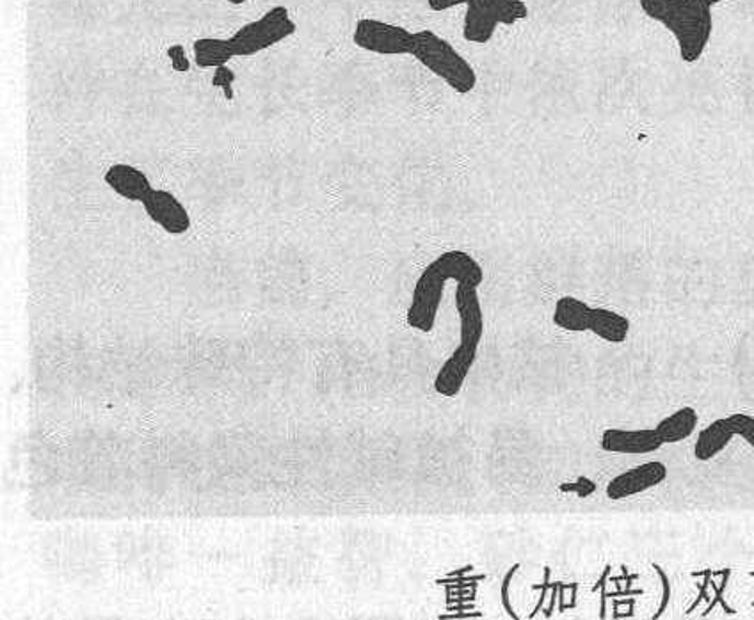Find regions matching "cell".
<instances>
[{
    "label": "cell",
    "instance_id": "1",
    "mask_svg": "<svg viewBox=\"0 0 754 620\" xmlns=\"http://www.w3.org/2000/svg\"><path fill=\"white\" fill-rule=\"evenodd\" d=\"M449 281H469L480 286L484 281L483 267L468 253L457 249L441 253L424 269L413 289L411 304L408 308L409 327L420 332L432 331Z\"/></svg>",
    "mask_w": 754,
    "mask_h": 620
},
{
    "label": "cell",
    "instance_id": "2",
    "mask_svg": "<svg viewBox=\"0 0 754 620\" xmlns=\"http://www.w3.org/2000/svg\"><path fill=\"white\" fill-rule=\"evenodd\" d=\"M479 284L461 281L455 286L454 303L460 317V343L451 358L438 370L434 389L441 397L452 398L465 386L469 370L477 361L484 335V313L480 306Z\"/></svg>",
    "mask_w": 754,
    "mask_h": 620
},
{
    "label": "cell",
    "instance_id": "3",
    "mask_svg": "<svg viewBox=\"0 0 754 620\" xmlns=\"http://www.w3.org/2000/svg\"><path fill=\"white\" fill-rule=\"evenodd\" d=\"M719 2L724 0H639L646 16L673 33L680 56L688 65L699 61L710 42L714 33L711 5Z\"/></svg>",
    "mask_w": 754,
    "mask_h": 620
},
{
    "label": "cell",
    "instance_id": "4",
    "mask_svg": "<svg viewBox=\"0 0 754 620\" xmlns=\"http://www.w3.org/2000/svg\"><path fill=\"white\" fill-rule=\"evenodd\" d=\"M411 56L460 95H468L477 87L479 79L474 67L451 43L429 28L415 33Z\"/></svg>",
    "mask_w": 754,
    "mask_h": 620
},
{
    "label": "cell",
    "instance_id": "5",
    "mask_svg": "<svg viewBox=\"0 0 754 620\" xmlns=\"http://www.w3.org/2000/svg\"><path fill=\"white\" fill-rule=\"evenodd\" d=\"M432 11L466 5L463 36L466 42L484 45L494 38L498 25H514L529 16L523 0H427Z\"/></svg>",
    "mask_w": 754,
    "mask_h": 620
},
{
    "label": "cell",
    "instance_id": "6",
    "mask_svg": "<svg viewBox=\"0 0 754 620\" xmlns=\"http://www.w3.org/2000/svg\"><path fill=\"white\" fill-rule=\"evenodd\" d=\"M554 324L565 331H591L608 343H623L630 332V320L605 308H591L580 299L560 297L555 303Z\"/></svg>",
    "mask_w": 754,
    "mask_h": 620
},
{
    "label": "cell",
    "instance_id": "7",
    "mask_svg": "<svg viewBox=\"0 0 754 620\" xmlns=\"http://www.w3.org/2000/svg\"><path fill=\"white\" fill-rule=\"evenodd\" d=\"M295 28L298 25L290 19L289 10L285 5H275L266 14H262L260 19L242 25L230 42L235 57L255 56L290 38Z\"/></svg>",
    "mask_w": 754,
    "mask_h": 620
},
{
    "label": "cell",
    "instance_id": "8",
    "mask_svg": "<svg viewBox=\"0 0 754 620\" xmlns=\"http://www.w3.org/2000/svg\"><path fill=\"white\" fill-rule=\"evenodd\" d=\"M415 33L383 20L363 19L356 24L352 42L356 47L380 56L411 54Z\"/></svg>",
    "mask_w": 754,
    "mask_h": 620
},
{
    "label": "cell",
    "instance_id": "9",
    "mask_svg": "<svg viewBox=\"0 0 754 620\" xmlns=\"http://www.w3.org/2000/svg\"><path fill=\"white\" fill-rule=\"evenodd\" d=\"M735 436L744 437L754 448L753 417L736 412V414L710 423L705 431L699 432V437H697L696 446H694L696 459L703 460V463L714 459L724 451L726 445Z\"/></svg>",
    "mask_w": 754,
    "mask_h": 620
},
{
    "label": "cell",
    "instance_id": "10",
    "mask_svg": "<svg viewBox=\"0 0 754 620\" xmlns=\"http://www.w3.org/2000/svg\"><path fill=\"white\" fill-rule=\"evenodd\" d=\"M142 207L147 210L148 218L170 235H182L190 227L189 212L182 204L181 199L170 190L153 189L142 201Z\"/></svg>",
    "mask_w": 754,
    "mask_h": 620
},
{
    "label": "cell",
    "instance_id": "11",
    "mask_svg": "<svg viewBox=\"0 0 754 620\" xmlns=\"http://www.w3.org/2000/svg\"><path fill=\"white\" fill-rule=\"evenodd\" d=\"M668 479V468L659 460L646 463L637 468L628 469L625 473L617 475L607 486V496L611 500H625L645 493L648 489L657 488Z\"/></svg>",
    "mask_w": 754,
    "mask_h": 620
},
{
    "label": "cell",
    "instance_id": "12",
    "mask_svg": "<svg viewBox=\"0 0 754 620\" xmlns=\"http://www.w3.org/2000/svg\"><path fill=\"white\" fill-rule=\"evenodd\" d=\"M664 445L654 429L640 431H623V429H607L602 434V448L611 454H651Z\"/></svg>",
    "mask_w": 754,
    "mask_h": 620
},
{
    "label": "cell",
    "instance_id": "13",
    "mask_svg": "<svg viewBox=\"0 0 754 620\" xmlns=\"http://www.w3.org/2000/svg\"><path fill=\"white\" fill-rule=\"evenodd\" d=\"M104 182L116 195L134 203H142L153 190L150 178L130 164H114L105 171Z\"/></svg>",
    "mask_w": 754,
    "mask_h": 620
},
{
    "label": "cell",
    "instance_id": "14",
    "mask_svg": "<svg viewBox=\"0 0 754 620\" xmlns=\"http://www.w3.org/2000/svg\"><path fill=\"white\" fill-rule=\"evenodd\" d=\"M195 61L199 68L227 67L235 57L232 42L219 38H199L193 45Z\"/></svg>",
    "mask_w": 754,
    "mask_h": 620
},
{
    "label": "cell",
    "instance_id": "15",
    "mask_svg": "<svg viewBox=\"0 0 754 620\" xmlns=\"http://www.w3.org/2000/svg\"><path fill=\"white\" fill-rule=\"evenodd\" d=\"M697 412L693 408H682L673 412L671 417L664 418L662 422L657 425V434L660 440L665 443H678V441L687 440L693 436V432L697 426Z\"/></svg>",
    "mask_w": 754,
    "mask_h": 620
},
{
    "label": "cell",
    "instance_id": "16",
    "mask_svg": "<svg viewBox=\"0 0 754 620\" xmlns=\"http://www.w3.org/2000/svg\"><path fill=\"white\" fill-rule=\"evenodd\" d=\"M235 81V73L228 67L216 68V75H213V85H218L224 91L227 98H233L232 84Z\"/></svg>",
    "mask_w": 754,
    "mask_h": 620
},
{
    "label": "cell",
    "instance_id": "17",
    "mask_svg": "<svg viewBox=\"0 0 754 620\" xmlns=\"http://www.w3.org/2000/svg\"><path fill=\"white\" fill-rule=\"evenodd\" d=\"M167 57H170L171 65H173V70L181 71V73L189 71V59L185 56V50L182 45H171V47L167 48Z\"/></svg>",
    "mask_w": 754,
    "mask_h": 620
},
{
    "label": "cell",
    "instance_id": "18",
    "mask_svg": "<svg viewBox=\"0 0 754 620\" xmlns=\"http://www.w3.org/2000/svg\"><path fill=\"white\" fill-rule=\"evenodd\" d=\"M520 568V565H512L511 569H509L508 576H506V580H503V585H502V603H503V608L508 610L509 617H512V619H518L517 613H514V608L511 607V603H509V587H511V580L514 574H517V569Z\"/></svg>",
    "mask_w": 754,
    "mask_h": 620
},
{
    "label": "cell",
    "instance_id": "19",
    "mask_svg": "<svg viewBox=\"0 0 754 620\" xmlns=\"http://www.w3.org/2000/svg\"><path fill=\"white\" fill-rule=\"evenodd\" d=\"M227 2H230V4L233 5H241L244 4V2H247V0H227Z\"/></svg>",
    "mask_w": 754,
    "mask_h": 620
}]
</instances>
